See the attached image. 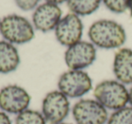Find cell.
<instances>
[{"label": "cell", "mask_w": 132, "mask_h": 124, "mask_svg": "<svg viewBox=\"0 0 132 124\" xmlns=\"http://www.w3.org/2000/svg\"><path fill=\"white\" fill-rule=\"evenodd\" d=\"M31 96L24 88L9 84L0 90V110L6 113L19 114L29 107Z\"/></svg>", "instance_id": "7"}, {"label": "cell", "mask_w": 132, "mask_h": 124, "mask_svg": "<svg viewBox=\"0 0 132 124\" xmlns=\"http://www.w3.org/2000/svg\"><path fill=\"white\" fill-rule=\"evenodd\" d=\"M59 124H71V123H67V122H61V123Z\"/></svg>", "instance_id": "22"}, {"label": "cell", "mask_w": 132, "mask_h": 124, "mask_svg": "<svg viewBox=\"0 0 132 124\" xmlns=\"http://www.w3.org/2000/svg\"><path fill=\"white\" fill-rule=\"evenodd\" d=\"M101 0H68L67 5L71 13L78 17L92 15L100 7Z\"/></svg>", "instance_id": "13"}, {"label": "cell", "mask_w": 132, "mask_h": 124, "mask_svg": "<svg viewBox=\"0 0 132 124\" xmlns=\"http://www.w3.org/2000/svg\"><path fill=\"white\" fill-rule=\"evenodd\" d=\"M47 3H51V4H54V5H60L62 3L68 1V0H45Z\"/></svg>", "instance_id": "19"}, {"label": "cell", "mask_w": 132, "mask_h": 124, "mask_svg": "<svg viewBox=\"0 0 132 124\" xmlns=\"http://www.w3.org/2000/svg\"><path fill=\"white\" fill-rule=\"evenodd\" d=\"M15 124H47L42 112L35 110L26 109L16 115Z\"/></svg>", "instance_id": "14"}, {"label": "cell", "mask_w": 132, "mask_h": 124, "mask_svg": "<svg viewBox=\"0 0 132 124\" xmlns=\"http://www.w3.org/2000/svg\"><path fill=\"white\" fill-rule=\"evenodd\" d=\"M76 124H106L109 119L108 110L95 99H82L72 109Z\"/></svg>", "instance_id": "5"}, {"label": "cell", "mask_w": 132, "mask_h": 124, "mask_svg": "<svg viewBox=\"0 0 132 124\" xmlns=\"http://www.w3.org/2000/svg\"><path fill=\"white\" fill-rule=\"evenodd\" d=\"M40 0H15V5L24 11H30L35 8Z\"/></svg>", "instance_id": "17"}, {"label": "cell", "mask_w": 132, "mask_h": 124, "mask_svg": "<svg viewBox=\"0 0 132 124\" xmlns=\"http://www.w3.org/2000/svg\"><path fill=\"white\" fill-rule=\"evenodd\" d=\"M20 64L16 47L7 41H0V73L6 74L15 71Z\"/></svg>", "instance_id": "12"}, {"label": "cell", "mask_w": 132, "mask_h": 124, "mask_svg": "<svg viewBox=\"0 0 132 124\" xmlns=\"http://www.w3.org/2000/svg\"><path fill=\"white\" fill-rule=\"evenodd\" d=\"M0 124H12L11 119L7 113L4 111H0Z\"/></svg>", "instance_id": "18"}, {"label": "cell", "mask_w": 132, "mask_h": 124, "mask_svg": "<svg viewBox=\"0 0 132 124\" xmlns=\"http://www.w3.org/2000/svg\"><path fill=\"white\" fill-rule=\"evenodd\" d=\"M0 34L5 40L11 44H23L33 40L35 29L28 19L13 14L1 19Z\"/></svg>", "instance_id": "3"}, {"label": "cell", "mask_w": 132, "mask_h": 124, "mask_svg": "<svg viewBox=\"0 0 132 124\" xmlns=\"http://www.w3.org/2000/svg\"><path fill=\"white\" fill-rule=\"evenodd\" d=\"M128 10H129L130 17L132 18V0H129V4H128Z\"/></svg>", "instance_id": "21"}, {"label": "cell", "mask_w": 132, "mask_h": 124, "mask_svg": "<svg viewBox=\"0 0 132 124\" xmlns=\"http://www.w3.org/2000/svg\"><path fill=\"white\" fill-rule=\"evenodd\" d=\"M106 124H132V106L127 105L114 111L109 116Z\"/></svg>", "instance_id": "15"}, {"label": "cell", "mask_w": 132, "mask_h": 124, "mask_svg": "<svg viewBox=\"0 0 132 124\" xmlns=\"http://www.w3.org/2000/svg\"><path fill=\"white\" fill-rule=\"evenodd\" d=\"M96 56L97 52L93 44L80 41L67 48L64 53V61L70 70H83L93 64Z\"/></svg>", "instance_id": "8"}, {"label": "cell", "mask_w": 132, "mask_h": 124, "mask_svg": "<svg viewBox=\"0 0 132 124\" xmlns=\"http://www.w3.org/2000/svg\"><path fill=\"white\" fill-rule=\"evenodd\" d=\"M57 41L63 46H72L81 41L83 24L77 15L69 13L62 17L54 29Z\"/></svg>", "instance_id": "9"}, {"label": "cell", "mask_w": 132, "mask_h": 124, "mask_svg": "<svg viewBox=\"0 0 132 124\" xmlns=\"http://www.w3.org/2000/svg\"><path fill=\"white\" fill-rule=\"evenodd\" d=\"M32 19L35 29L47 33L54 30L59 24L62 19V10L58 5L44 3L35 8Z\"/></svg>", "instance_id": "10"}, {"label": "cell", "mask_w": 132, "mask_h": 124, "mask_svg": "<svg viewBox=\"0 0 132 124\" xmlns=\"http://www.w3.org/2000/svg\"><path fill=\"white\" fill-rule=\"evenodd\" d=\"M94 99L103 107L117 111L128 105V90L117 80H105L99 82L93 90Z\"/></svg>", "instance_id": "2"}, {"label": "cell", "mask_w": 132, "mask_h": 124, "mask_svg": "<svg viewBox=\"0 0 132 124\" xmlns=\"http://www.w3.org/2000/svg\"><path fill=\"white\" fill-rule=\"evenodd\" d=\"M71 111L69 98L60 91H52L44 96L42 102V113L50 124L63 122Z\"/></svg>", "instance_id": "6"}, {"label": "cell", "mask_w": 132, "mask_h": 124, "mask_svg": "<svg viewBox=\"0 0 132 124\" xmlns=\"http://www.w3.org/2000/svg\"><path fill=\"white\" fill-rule=\"evenodd\" d=\"M113 73L119 82L132 85V49L119 48L113 60Z\"/></svg>", "instance_id": "11"}, {"label": "cell", "mask_w": 132, "mask_h": 124, "mask_svg": "<svg viewBox=\"0 0 132 124\" xmlns=\"http://www.w3.org/2000/svg\"><path fill=\"white\" fill-rule=\"evenodd\" d=\"M128 105L132 106V85L128 90Z\"/></svg>", "instance_id": "20"}, {"label": "cell", "mask_w": 132, "mask_h": 124, "mask_svg": "<svg viewBox=\"0 0 132 124\" xmlns=\"http://www.w3.org/2000/svg\"><path fill=\"white\" fill-rule=\"evenodd\" d=\"M57 86L68 98H81L92 89V81L83 70H69L60 76Z\"/></svg>", "instance_id": "4"}, {"label": "cell", "mask_w": 132, "mask_h": 124, "mask_svg": "<svg viewBox=\"0 0 132 124\" xmlns=\"http://www.w3.org/2000/svg\"><path fill=\"white\" fill-rule=\"evenodd\" d=\"M110 11L121 14L128 9L129 0H101Z\"/></svg>", "instance_id": "16"}, {"label": "cell", "mask_w": 132, "mask_h": 124, "mask_svg": "<svg viewBox=\"0 0 132 124\" xmlns=\"http://www.w3.org/2000/svg\"><path fill=\"white\" fill-rule=\"evenodd\" d=\"M88 36L90 43L102 49L119 48L127 40L124 27L116 21L101 19L90 26Z\"/></svg>", "instance_id": "1"}, {"label": "cell", "mask_w": 132, "mask_h": 124, "mask_svg": "<svg viewBox=\"0 0 132 124\" xmlns=\"http://www.w3.org/2000/svg\"><path fill=\"white\" fill-rule=\"evenodd\" d=\"M0 22H1V20H0Z\"/></svg>", "instance_id": "23"}]
</instances>
